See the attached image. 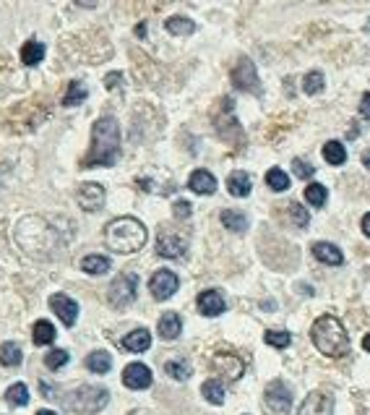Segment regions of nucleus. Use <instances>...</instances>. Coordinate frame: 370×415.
I'll use <instances>...</instances> for the list:
<instances>
[{
    "instance_id": "19",
    "label": "nucleus",
    "mask_w": 370,
    "mask_h": 415,
    "mask_svg": "<svg viewBox=\"0 0 370 415\" xmlns=\"http://www.w3.org/2000/svg\"><path fill=\"white\" fill-rule=\"evenodd\" d=\"M313 256L321 264H328V267H342L345 264V253L339 251V246H334V243H316L313 246Z\"/></svg>"
},
{
    "instance_id": "1",
    "label": "nucleus",
    "mask_w": 370,
    "mask_h": 415,
    "mask_svg": "<svg viewBox=\"0 0 370 415\" xmlns=\"http://www.w3.org/2000/svg\"><path fill=\"white\" fill-rule=\"evenodd\" d=\"M18 248L32 259H58L70 246V227L50 217H24L13 230Z\"/></svg>"
},
{
    "instance_id": "32",
    "label": "nucleus",
    "mask_w": 370,
    "mask_h": 415,
    "mask_svg": "<svg viewBox=\"0 0 370 415\" xmlns=\"http://www.w3.org/2000/svg\"><path fill=\"white\" fill-rule=\"evenodd\" d=\"M6 402L13 407H24L29 402V390H26L24 381H16V384H11L6 390Z\"/></svg>"
},
{
    "instance_id": "21",
    "label": "nucleus",
    "mask_w": 370,
    "mask_h": 415,
    "mask_svg": "<svg viewBox=\"0 0 370 415\" xmlns=\"http://www.w3.org/2000/svg\"><path fill=\"white\" fill-rule=\"evenodd\" d=\"M250 188H253V181H250L248 173H242V170H235V173H230V178H227V191L233 193V196H238V199H245L250 193Z\"/></svg>"
},
{
    "instance_id": "38",
    "label": "nucleus",
    "mask_w": 370,
    "mask_h": 415,
    "mask_svg": "<svg viewBox=\"0 0 370 415\" xmlns=\"http://www.w3.org/2000/svg\"><path fill=\"white\" fill-rule=\"evenodd\" d=\"M68 361H70L68 350H61V347H55V350H50V353L44 355V366L50 371H61L63 366H68Z\"/></svg>"
},
{
    "instance_id": "4",
    "label": "nucleus",
    "mask_w": 370,
    "mask_h": 415,
    "mask_svg": "<svg viewBox=\"0 0 370 415\" xmlns=\"http://www.w3.org/2000/svg\"><path fill=\"white\" fill-rule=\"evenodd\" d=\"M310 339L319 347V353L328 358H345L350 353V337H347L345 324L336 316H319L316 324L310 327Z\"/></svg>"
},
{
    "instance_id": "31",
    "label": "nucleus",
    "mask_w": 370,
    "mask_h": 415,
    "mask_svg": "<svg viewBox=\"0 0 370 415\" xmlns=\"http://www.w3.org/2000/svg\"><path fill=\"white\" fill-rule=\"evenodd\" d=\"M87 97H89V89L84 87L81 81H70L68 89H66V95H63V104H66V107H76V104H81Z\"/></svg>"
},
{
    "instance_id": "48",
    "label": "nucleus",
    "mask_w": 370,
    "mask_h": 415,
    "mask_svg": "<svg viewBox=\"0 0 370 415\" xmlns=\"http://www.w3.org/2000/svg\"><path fill=\"white\" fill-rule=\"evenodd\" d=\"M362 347H365V350L370 353V335H365V339H362Z\"/></svg>"
},
{
    "instance_id": "34",
    "label": "nucleus",
    "mask_w": 370,
    "mask_h": 415,
    "mask_svg": "<svg viewBox=\"0 0 370 415\" xmlns=\"http://www.w3.org/2000/svg\"><path fill=\"white\" fill-rule=\"evenodd\" d=\"M305 199H308L310 207L321 209L323 204H326V199H328L326 186H321V183H310V186H305Z\"/></svg>"
},
{
    "instance_id": "9",
    "label": "nucleus",
    "mask_w": 370,
    "mask_h": 415,
    "mask_svg": "<svg viewBox=\"0 0 370 415\" xmlns=\"http://www.w3.org/2000/svg\"><path fill=\"white\" fill-rule=\"evenodd\" d=\"M178 287H180V279L170 269H156L154 275H152V279H149V290H152V295H154L156 301L173 298L178 293Z\"/></svg>"
},
{
    "instance_id": "18",
    "label": "nucleus",
    "mask_w": 370,
    "mask_h": 415,
    "mask_svg": "<svg viewBox=\"0 0 370 415\" xmlns=\"http://www.w3.org/2000/svg\"><path fill=\"white\" fill-rule=\"evenodd\" d=\"M123 350H128V353H147L149 347H152V332L149 329H133L130 335L123 337Z\"/></svg>"
},
{
    "instance_id": "42",
    "label": "nucleus",
    "mask_w": 370,
    "mask_h": 415,
    "mask_svg": "<svg viewBox=\"0 0 370 415\" xmlns=\"http://www.w3.org/2000/svg\"><path fill=\"white\" fill-rule=\"evenodd\" d=\"M360 115L365 121H370V95H362L360 100Z\"/></svg>"
},
{
    "instance_id": "27",
    "label": "nucleus",
    "mask_w": 370,
    "mask_h": 415,
    "mask_svg": "<svg viewBox=\"0 0 370 415\" xmlns=\"http://www.w3.org/2000/svg\"><path fill=\"white\" fill-rule=\"evenodd\" d=\"M87 368L92 373H107L112 368V358L107 350H94L87 355Z\"/></svg>"
},
{
    "instance_id": "16",
    "label": "nucleus",
    "mask_w": 370,
    "mask_h": 415,
    "mask_svg": "<svg viewBox=\"0 0 370 415\" xmlns=\"http://www.w3.org/2000/svg\"><path fill=\"white\" fill-rule=\"evenodd\" d=\"M198 313L201 316H209V319H214V316H222L224 308H227V303H224V295L219 290H204V293L198 295Z\"/></svg>"
},
{
    "instance_id": "3",
    "label": "nucleus",
    "mask_w": 370,
    "mask_h": 415,
    "mask_svg": "<svg viewBox=\"0 0 370 415\" xmlns=\"http://www.w3.org/2000/svg\"><path fill=\"white\" fill-rule=\"evenodd\" d=\"M149 241L147 225L136 217H118L104 227V246L112 253H136Z\"/></svg>"
},
{
    "instance_id": "12",
    "label": "nucleus",
    "mask_w": 370,
    "mask_h": 415,
    "mask_svg": "<svg viewBox=\"0 0 370 415\" xmlns=\"http://www.w3.org/2000/svg\"><path fill=\"white\" fill-rule=\"evenodd\" d=\"M50 308L58 319L66 324V327H73L78 319V303L73 298H68L66 293H55L50 295Z\"/></svg>"
},
{
    "instance_id": "30",
    "label": "nucleus",
    "mask_w": 370,
    "mask_h": 415,
    "mask_svg": "<svg viewBox=\"0 0 370 415\" xmlns=\"http://www.w3.org/2000/svg\"><path fill=\"white\" fill-rule=\"evenodd\" d=\"M201 395H204V399H206V402H211V405H224V384L219 379L204 381Z\"/></svg>"
},
{
    "instance_id": "5",
    "label": "nucleus",
    "mask_w": 370,
    "mask_h": 415,
    "mask_svg": "<svg viewBox=\"0 0 370 415\" xmlns=\"http://www.w3.org/2000/svg\"><path fill=\"white\" fill-rule=\"evenodd\" d=\"M110 402V392L104 387H94V384H87V387H78L66 397V405L78 415H94L99 413L104 405Z\"/></svg>"
},
{
    "instance_id": "15",
    "label": "nucleus",
    "mask_w": 370,
    "mask_h": 415,
    "mask_svg": "<svg viewBox=\"0 0 370 415\" xmlns=\"http://www.w3.org/2000/svg\"><path fill=\"white\" fill-rule=\"evenodd\" d=\"M297 415H334V399L323 392H310L308 397L302 399Z\"/></svg>"
},
{
    "instance_id": "36",
    "label": "nucleus",
    "mask_w": 370,
    "mask_h": 415,
    "mask_svg": "<svg viewBox=\"0 0 370 415\" xmlns=\"http://www.w3.org/2000/svg\"><path fill=\"white\" fill-rule=\"evenodd\" d=\"M264 342L276 347V350H284V347H290V342H292V335L290 332H279V329H266L264 332Z\"/></svg>"
},
{
    "instance_id": "28",
    "label": "nucleus",
    "mask_w": 370,
    "mask_h": 415,
    "mask_svg": "<svg viewBox=\"0 0 370 415\" xmlns=\"http://www.w3.org/2000/svg\"><path fill=\"white\" fill-rule=\"evenodd\" d=\"M21 358H24V353H21V347H18L16 342H3V345H0V363L6 366V368L21 366Z\"/></svg>"
},
{
    "instance_id": "17",
    "label": "nucleus",
    "mask_w": 370,
    "mask_h": 415,
    "mask_svg": "<svg viewBox=\"0 0 370 415\" xmlns=\"http://www.w3.org/2000/svg\"><path fill=\"white\" fill-rule=\"evenodd\" d=\"M188 188L198 196H211L216 191V178L209 170H193L188 178Z\"/></svg>"
},
{
    "instance_id": "13",
    "label": "nucleus",
    "mask_w": 370,
    "mask_h": 415,
    "mask_svg": "<svg viewBox=\"0 0 370 415\" xmlns=\"http://www.w3.org/2000/svg\"><path fill=\"white\" fill-rule=\"evenodd\" d=\"M156 253L162 259H183L188 253V241L180 238V235H170V233H159V241H156Z\"/></svg>"
},
{
    "instance_id": "22",
    "label": "nucleus",
    "mask_w": 370,
    "mask_h": 415,
    "mask_svg": "<svg viewBox=\"0 0 370 415\" xmlns=\"http://www.w3.org/2000/svg\"><path fill=\"white\" fill-rule=\"evenodd\" d=\"M44 52H47V47L39 40H26L21 44V63L24 66H39L44 61Z\"/></svg>"
},
{
    "instance_id": "2",
    "label": "nucleus",
    "mask_w": 370,
    "mask_h": 415,
    "mask_svg": "<svg viewBox=\"0 0 370 415\" xmlns=\"http://www.w3.org/2000/svg\"><path fill=\"white\" fill-rule=\"evenodd\" d=\"M121 160V123L102 115L92 126V147L81 160V167H112Z\"/></svg>"
},
{
    "instance_id": "33",
    "label": "nucleus",
    "mask_w": 370,
    "mask_h": 415,
    "mask_svg": "<svg viewBox=\"0 0 370 415\" xmlns=\"http://www.w3.org/2000/svg\"><path fill=\"white\" fill-rule=\"evenodd\" d=\"M323 160L328 164H345L347 160V149L342 141H326L323 144Z\"/></svg>"
},
{
    "instance_id": "14",
    "label": "nucleus",
    "mask_w": 370,
    "mask_h": 415,
    "mask_svg": "<svg viewBox=\"0 0 370 415\" xmlns=\"http://www.w3.org/2000/svg\"><path fill=\"white\" fill-rule=\"evenodd\" d=\"M152 381H154V376H152V368L144 363H130L125 366V371H123V384L128 387V390H149L152 387Z\"/></svg>"
},
{
    "instance_id": "40",
    "label": "nucleus",
    "mask_w": 370,
    "mask_h": 415,
    "mask_svg": "<svg viewBox=\"0 0 370 415\" xmlns=\"http://www.w3.org/2000/svg\"><path fill=\"white\" fill-rule=\"evenodd\" d=\"M292 173L297 175V178H302V181H308V178H313V175H316V167L297 157V160H292Z\"/></svg>"
},
{
    "instance_id": "45",
    "label": "nucleus",
    "mask_w": 370,
    "mask_h": 415,
    "mask_svg": "<svg viewBox=\"0 0 370 415\" xmlns=\"http://www.w3.org/2000/svg\"><path fill=\"white\" fill-rule=\"evenodd\" d=\"M362 233H365V235L370 238V212H368L365 217H362Z\"/></svg>"
},
{
    "instance_id": "29",
    "label": "nucleus",
    "mask_w": 370,
    "mask_h": 415,
    "mask_svg": "<svg viewBox=\"0 0 370 415\" xmlns=\"http://www.w3.org/2000/svg\"><path fill=\"white\" fill-rule=\"evenodd\" d=\"M164 371H167V376L175 381H188L190 373H193V368H190L188 361H180V358H173V361H167L164 363Z\"/></svg>"
},
{
    "instance_id": "11",
    "label": "nucleus",
    "mask_w": 370,
    "mask_h": 415,
    "mask_svg": "<svg viewBox=\"0 0 370 415\" xmlns=\"http://www.w3.org/2000/svg\"><path fill=\"white\" fill-rule=\"evenodd\" d=\"M104 186L99 183H81L76 191V201L84 212H99L104 207Z\"/></svg>"
},
{
    "instance_id": "44",
    "label": "nucleus",
    "mask_w": 370,
    "mask_h": 415,
    "mask_svg": "<svg viewBox=\"0 0 370 415\" xmlns=\"http://www.w3.org/2000/svg\"><path fill=\"white\" fill-rule=\"evenodd\" d=\"M73 3H76V6H81V8H94L99 0H73Z\"/></svg>"
},
{
    "instance_id": "39",
    "label": "nucleus",
    "mask_w": 370,
    "mask_h": 415,
    "mask_svg": "<svg viewBox=\"0 0 370 415\" xmlns=\"http://www.w3.org/2000/svg\"><path fill=\"white\" fill-rule=\"evenodd\" d=\"M290 217H292L295 227H308V222H310L308 209L302 207V204H297V201H292V204H290Z\"/></svg>"
},
{
    "instance_id": "24",
    "label": "nucleus",
    "mask_w": 370,
    "mask_h": 415,
    "mask_svg": "<svg viewBox=\"0 0 370 415\" xmlns=\"http://www.w3.org/2000/svg\"><path fill=\"white\" fill-rule=\"evenodd\" d=\"M219 219H222V225L230 233H245L248 230V217L242 215V212H238V209H224L222 215H219Z\"/></svg>"
},
{
    "instance_id": "46",
    "label": "nucleus",
    "mask_w": 370,
    "mask_h": 415,
    "mask_svg": "<svg viewBox=\"0 0 370 415\" xmlns=\"http://www.w3.org/2000/svg\"><path fill=\"white\" fill-rule=\"evenodd\" d=\"M362 164H365V167L370 170V149H365V152H362Z\"/></svg>"
},
{
    "instance_id": "25",
    "label": "nucleus",
    "mask_w": 370,
    "mask_h": 415,
    "mask_svg": "<svg viewBox=\"0 0 370 415\" xmlns=\"http://www.w3.org/2000/svg\"><path fill=\"white\" fill-rule=\"evenodd\" d=\"M55 337H58V332H55V327H52L47 319H39L35 324V332H32V339H35L37 347H44V345H52L55 342Z\"/></svg>"
},
{
    "instance_id": "37",
    "label": "nucleus",
    "mask_w": 370,
    "mask_h": 415,
    "mask_svg": "<svg viewBox=\"0 0 370 415\" xmlns=\"http://www.w3.org/2000/svg\"><path fill=\"white\" fill-rule=\"evenodd\" d=\"M266 186L271 191H276V193H282V191L290 188V178H287V173L284 170H279V167H271L266 173Z\"/></svg>"
},
{
    "instance_id": "26",
    "label": "nucleus",
    "mask_w": 370,
    "mask_h": 415,
    "mask_svg": "<svg viewBox=\"0 0 370 415\" xmlns=\"http://www.w3.org/2000/svg\"><path fill=\"white\" fill-rule=\"evenodd\" d=\"M164 29L175 37H188V35L196 32V24H193L188 16H173V18H167V21H164Z\"/></svg>"
},
{
    "instance_id": "43",
    "label": "nucleus",
    "mask_w": 370,
    "mask_h": 415,
    "mask_svg": "<svg viewBox=\"0 0 370 415\" xmlns=\"http://www.w3.org/2000/svg\"><path fill=\"white\" fill-rule=\"evenodd\" d=\"M121 81H123L121 73H110V76L104 78V87H107V89H115L118 84H121Z\"/></svg>"
},
{
    "instance_id": "49",
    "label": "nucleus",
    "mask_w": 370,
    "mask_h": 415,
    "mask_svg": "<svg viewBox=\"0 0 370 415\" xmlns=\"http://www.w3.org/2000/svg\"><path fill=\"white\" fill-rule=\"evenodd\" d=\"M37 415H58V413H55V410H39Z\"/></svg>"
},
{
    "instance_id": "35",
    "label": "nucleus",
    "mask_w": 370,
    "mask_h": 415,
    "mask_svg": "<svg viewBox=\"0 0 370 415\" xmlns=\"http://www.w3.org/2000/svg\"><path fill=\"white\" fill-rule=\"evenodd\" d=\"M323 87H326V78H323L321 71H310L302 78V92L305 95H319V92H323Z\"/></svg>"
},
{
    "instance_id": "20",
    "label": "nucleus",
    "mask_w": 370,
    "mask_h": 415,
    "mask_svg": "<svg viewBox=\"0 0 370 415\" xmlns=\"http://www.w3.org/2000/svg\"><path fill=\"white\" fill-rule=\"evenodd\" d=\"M156 332L162 339H178L183 332V319L175 311H167L159 316V324H156Z\"/></svg>"
},
{
    "instance_id": "23",
    "label": "nucleus",
    "mask_w": 370,
    "mask_h": 415,
    "mask_svg": "<svg viewBox=\"0 0 370 415\" xmlns=\"http://www.w3.org/2000/svg\"><path fill=\"white\" fill-rule=\"evenodd\" d=\"M110 267H112V261L107 259V256H102V253H89V256L81 259V269H84L87 275H94V277L107 275Z\"/></svg>"
},
{
    "instance_id": "41",
    "label": "nucleus",
    "mask_w": 370,
    "mask_h": 415,
    "mask_svg": "<svg viewBox=\"0 0 370 415\" xmlns=\"http://www.w3.org/2000/svg\"><path fill=\"white\" fill-rule=\"evenodd\" d=\"M190 212H193V207H190L188 201H175L173 204V215L178 217V219H188Z\"/></svg>"
},
{
    "instance_id": "8",
    "label": "nucleus",
    "mask_w": 370,
    "mask_h": 415,
    "mask_svg": "<svg viewBox=\"0 0 370 415\" xmlns=\"http://www.w3.org/2000/svg\"><path fill=\"white\" fill-rule=\"evenodd\" d=\"M264 405L276 415L290 413V407H292V390L284 381L274 379L266 387V392H264Z\"/></svg>"
},
{
    "instance_id": "47",
    "label": "nucleus",
    "mask_w": 370,
    "mask_h": 415,
    "mask_svg": "<svg viewBox=\"0 0 370 415\" xmlns=\"http://www.w3.org/2000/svg\"><path fill=\"white\" fill-rule=\"evenodd\" d=\"M136 35H138V37H144V35H147V26H144V24H138V26H136Z\"/></svg>"
},
{
    "instance_id": "6",
    "label": "nucleus",
    "mask_w": 370,
    "mask_h": 415,
    "mask_svg": "<svg viewBox=\"0 0 370 415\" xmlns=\"http://www.w3.org/2000/svg\"><path fill=\"white\" fill-rule=\"evenodd\" d=\"M136 293H138V277L133 272H123L112 279L110 290H107V301H110L112 308H128L130 303L136 301Z\"/></svg>"
},
{
    "instance_id": "10",
    "label": "nucleus",
    "mask_w": 370,
    "mask_h": 415,
    "mask_svg": "<svg viewBox=\"0 0 370 415\" xmlns=\"http://www.w3.org/2000/svg\"><path fill=\"white\" fill-rule=\"evenodd\" d=\"M211 368L214 373H219L222 379L227 381H238L245 371V363H242V358H238L235 353H216L211 358Z\"/></svg>"
},
{
    "instance_id": "7",
    "label": "nucleus",
    "mask_w": 370,
    "mask_h": 415,
    "mask_svg": "<svg viewBox=\"0 0 370 415\" xmlns=\"http://www.w3.org/2000/svg\"><path fill=\"white\" fill-rule=\"evenodd\" d=\"M233 87L240 89V92H250V95H259L261 92V81L259 73H256V66L250 58H240L233 68Z\"/></svg>"
}]
</instances>
